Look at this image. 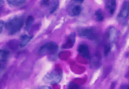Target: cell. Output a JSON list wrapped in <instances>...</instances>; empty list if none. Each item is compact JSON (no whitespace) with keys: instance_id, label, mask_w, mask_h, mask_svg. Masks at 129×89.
<instances>
[{"instance_id":"cell-21","label":"cell","mask_w":129,"mask_h":89,"mask_svg":"<svg viewBox=\"0 0 129 89\" xmlns=\"http://www.w3.org/2000/svg\"><path fill=\"white\" fill-rule=\"evenodd\" d=\"M37 89H51L50 87L46 85H43L39 87Z\"/></svg>"},{"instance_id":"cell-2","label":"cell","mask_w":129,"mask_h":89,"mask_svg":"<svg viewBox=\"0 0 129 89\" xmlns=\"http://www.w3.org/2000/svg\"><path fill=\"white\" fill-rule=\"evenodd\" d=\"M62 73L60 70L56 69L47 73L43 78L45 83L48 84H54L58 83L61 80Z\"/></svg>"},{"instance_id":"cell-18","label":"cell","mask_w":129,"mask_h":89,"mask_svg":"<svg viewBox=\"0 0 129 89\" xmlns=\"http://www.w3.org/2000/svg\"><path fill=\"white\" fill-rule=\"evenodd\" d=\"M67 89H79L78 86L73 83H70L67 86Z\"/></svg>"},{"instance_id":"cell-10","label":"cell","mask_w":129,"mask_h":89,"mask_svg":"<svg viewBox=\"0 0 129 89\" xmlns=\"http://www.w3.org/2000/svg\"><path fill=\"white\" fill-rule=\"evenodd\" d=\"M7 3L9 6L11 7H19L26 3L24 0H8Z\"/></svg>"},{"instance_id":"cell-8","label":"cell","mask_w":129,"mask_h":89,"mask_svg":"<svg viewBox=\"0 0 129 89\" xmlns=\"http://www.w3.org/2000/svg\"><path fill=\"white\" fill-rule=\"evenodd\" d=\"M106 1L105 2V7L106 9L108 10L111 15H113L116 9V1L112 0Z\"/></svg>"},{"instance_id":"cell-17","label":"cell","mask_w":129,"mask_h":89,"mask_svg":"<svg viewBox=\"0 0 129 89\" xmlns=\"http://www.w3.org/2000/svg\"><path fill=\"white\" fill-rule=\"evenodd\" d=\"M110 50H111V46L110 45L108 44L106 45L104 50V55L105 56H108V54L110 53Z\"/></svg>"},{"instance_id":"cell-15","label":"cell","mask_w":129,"mask_h":89,"mask_svg":"<svg viewBox=\"0 0 129 89\" xmlns=\"http://www.w3.org/2000/svg\"><path fill=\"white\" fill-rule=\"evenodd\" d=\"M35 21V18L32 16H29L27 18L26 21L25 29L26 31H28L29 30L31 26L32 25L33 22Z\"/></svg>"},{"instance_id":"cell-7","label":"cell","mask_w":129,"mask_h":89,"mask_svg":"<svg viewBox=\"0 0 129 89\" xmlns=\"http://www.w3.org/2000/svg\"><path fill=\"white\" fill-rule=\"evenodd\" d=\"M75 33L73 32L68 36L66 42L62 46V48L70 49L73 47L75 41Z\"/></svg>"},{"instance_id":"cell-9","label":"cell","mask_w":129,"mask_h":89,"mask_svg":"<svg viewBox=\"0 0 129 89\" xmlns=\"http://www.w3.org/2000/svg\"><path fill=\"white\" fill-rule=\"evenodd\" d=\"M34 37V36H29L27 35L23 34L20 35V39L21 42L19 44V46L23 48L26 46Z\"/></svg>"},{"instance_id":"cell-12","label":"cell","mask_w":129,"mask_h":89,"mask_svg":"<svg viewBox=\"0 0 129 89\" xmlns=\"http://www.w3.org/2000/svg\"><path fill=\"white\" fill-rule=\"evenodd\" d=\"M116 30L115 28L111 27L109 29L108 32V38L110 42H113L116 36Z\"/></svg>"},{"instance_id":"cell-14","label":"cell","mask_w":129,"mask_h":89,"mask_svg":"<svg viewBox=\"0 0 129 89\" xmlns=\"http://www.w3.org/2000/svg\"><path fill=\"white\" fill-rule=\"evenodd\" d=\"M82 7L80 5H76L73 7L72 9L71 13L72 16H78L82 11Z\"/></svg>"},{"instance_id":"cell-5","label":"cell","mask_w":129,"mask_h":89,"mask_svg":"<svg viewBox=\"0 0 129 89\" xmlns=\"http://www.w3.org/2000/svg\"><path fill=\"white\" fill-rule=\"evenodd\" d=\"M78 34L80 37L88 39L93 40L95 39L96 34L93 29L86 28L80 29L78 31Z\"/></svg>"},{"instance_id":"cell-6","label":"cell","mask_w":129,"mask_h":89,"mask_svg":"<svg viewBox=\"0 0 129 89\" xmlns=\"http://www.w3.org/2000/svg\"><path fill=\"white\" fill-rule=\"evenodd\" d=\"M77 50L82 57L86 59L90 58V52L88 47L85 44H80L78 46Z\"/></svg>"},{"instance_id":"cell-3","label":"cell","mask_w":129,"mask_h":89,"mask_svg":"<svg viewBox=\"0 0 129 89\" xmlns=\"http://www.w3.org/2000/svg\"><path fill=\"white\" fill-rule=\"evenodd\" d=\"M58 49V46L56 43L54 42H49L42 46L39 49V52L42 55H53L57 52Z\"/></svg>"},{"instance_id":"cell-4","label":"cell","mask_w":129,"mask_h":89,"mask_svg":"<svg viewBox=\"0 0 129 89\" xmlns=\"http://www.w3.org/2000/svg\"><path fill=\"white\" fill-rule=\"evenodd\" d=\"M129 2H124L122 7L117 15V20L121 23H125L129 15Z\"/></svg>"},{"instance_id":"cell-16","label":"cell","mask_w":129,"mask_h":89,"mask_svg":"<svg viewBox=\"0 0 129 89\" xmlns=\"http://www.w3.org/2000/svg\"><path fill=\"white\" fill-rule=\"evenodd\" d=\"M59 6V2L58 1H55L53 2V4L50 8L49 13L50 14H53L57 10Z\"/></svg>"},{"instance_id":"cell-11","label":"cell","mask_w":129,"mask_h":89,"mask_svg":"<svg viewBox=\"0 0 129 89\" xmlns=\"http://www.w3.org/2000/svg\"><path fill=\"white\" fill-rule=\"evenodd\" d=\"M96 21L98 22L103 21L105 19V15L103 11L101 9H98L94 13Z\"/></svg>"},{"instance_id":"cell-13","label":"cell","mask_w":129,"mask_h":89,"mask_svg":"<svg viewBox=\"0 0 129 89\" xmlns=\"http://www.w3.org/2000/svg\"><path fill=\"white\" fill-rule=\"evenodd\" d=\"M10 52L8 50L0 49V61L5 62L9 58Z\"/></svg>"},{"instance_id":"cell-20","label":"cell","mask_w":129,"mask_h":89,"mask_svg":"<svg viewBox=\"0 0 129 89\" xmlns=\"http://www.w3.org/2000/svg\"><path fill=\"white\" fill-rule=\"evenodd\" d=\"M4 25V21H3V20H0V34L2 33Z\"/></svg>"},{"instance_id":"cell-1","label":"cell","mask_w":129,"mask_h":89,"mask_svg":"<svg viewBox=\"0 0 129 89\" xmlns=\"http://www.w3.org/2000/svg\"><path fill=\"white\" fill-rule=\"evenodd\" d=\"M24 22V18L22 16H15L9 19L5 25V28L9 35H14L19 32L23 26Z\"/></svg>"},{"instance_id":"cell-19","label":"cell","mask_w":129,"mask_h":89,"mask_svg":"<svg viewBox=\"0 0 129 89\" xmlns=\"http://www.w3.org/2000/svg\"><path fill=\"white\" fill-rule=\"evenodd\" d=\"M50 4V1H42L40 3V5L42 6H49Z\"/></svg>"}]
</instances>
